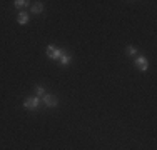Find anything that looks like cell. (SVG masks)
Listing matches in <instances>:
<instances>
[{
    "instance_id": "obj_4",
    "label": "cell",
    "mask_w": 157,
    "mask_h": 150,
    "mask_svg": "<svg viewBox=\"0 0 157 150\" xmlns=\"http://www.w3.org/2000/svg\"><path fill=\"white\" fill-rule=\"evenodd\" d=\"M136 64H137V67H139L142 72H146L147 65H149V64H147V60H146V57H142V55H139V57L136 58Z\"/></svg>"
},
{
    "instance_id": "obj_8",
    "label": "cell",
    "mask_w": 157,
    "mask_h": 150,
    "mask_svg": "<svg viewBox=\"0 0 157 150\" xmlns=\"http://www.w3.org/2000/svg\"><path fill=\"white\" fill-rule=\"evenodd\" d=\"M42 10H43L42 4H34L32 5V14H42Z\"/></svg>"
},
{
    "instance_id": "obj_7",
    "label": "cell",
    "mask_w": 157,
    "mask_h": 150,
    "mask_svg": "<svg viewBox=\"0 0 157 150\" xmlns=\"http://www.w3.org/2000/svg\"><path fill=\"white\" fill-rule=\"evenodd\" d=\"M27 5H29V2H25V0H15L14 2L15 8H24V7H27Z\"/></svg>"
},
{
    "instance_id": "obj_9",
    "label": "cell",
    "mask_w": 157,
    "mask_h": 150,
    "mask_svg": "<svg viewBox=\"0 0 157 150\" xmlns=\"http://www.w3.org/2000/svg\"><path fill=\"white\" fill-rule=\"evenodd\" d=\"M35 93H37V97H40V98H42V97L45 95V89H43V87H37Z\"/></svg>"
},
{
    "instance_id": "obj_5",
    "label": "cell",
    "mask_w": 157,
    "mask_h": 150,
    "mask_svg": "<svg viewBox=\"0 0 157 150\" xmlns=\"http://www.w3.org/2000/svg\"><path fill=\"white\" fill-rule=\"evenodd\" d=\"M18 23H22V25H25V23H29V20H30V17H29V14L27 12H20L18 14Z\"/></svg>"
},
{
    "instance_id": "obj_10",
    "label": "cell",
    "mask_w": 157,
    "mask_h": 150,
    "mask_svg": "<svg viewBox=\"0 0 157 150\" xmlns=\"http://www.w3.org/2000/svg\"><path fill=\"white\" fill-rule=\"evenodd\" d=\"M125 52H127V55H137V50L134 48V47H127Z\"/></svg>"
},
{
    "instance_id": "obj_1",
    "label": "cell",
    "mask_w": 157,
    "mask_h": 150,
    "mask_svg": "<svg viewBox=\"0 0 157 150\" xmlns=\"http://www.w3.org/2000/svg\"><path fill=\"white\" fill-rule=\"evenodd\" d=\"M62 54H64V50L55 48L54 45H49V47H47V57L52 58V60H59V58L62 57Z\"/></svg>"
},
{
    "instance_id": "obj_3",
    "label": "cell",
    "mask_w": 157,
    "mask_h": 150,
    "mask_svg": "<svg viewBox=\"0 0 157 150\" xmlns=\"http://www.w3.org/2000/svg\"><path fill=\"white\" fill-rule=\"evenodd\" d=\"M42 102L45 104V107H57L59 98L55 95H52V93H45V95L42 97Z\"/></svg>"
},
{
    "instance_id": "obj_6",
    "label": "cell",
    "mask_w": 157,
    "mask_h": 150,
    "mask_svg": "<svg viewBox=\"0 0 157 150\" xmlns=\"http://www.w3.org/2000/svg\"><path fill=\"white\" fill-rule=\"evenodd\" d=\"M59 60H60V64H62V65H67V64H70L72 55H70V54H65V52H64V54H62V57L59 58Z\"/></svg>"
},
{
    "instance_id": "obj_2",
    "label": "cell",
    "mask_w": 157,
    "mask_h": 150,
    "mask_svg": "<svg viewBox=\"0 0 157 150\" xmlns=\"http://www.w3.org/2000/svg\"><path fill=\"white\" fill-rule=\"evenodd\" d=\"M39 97H27V98L24 100V107L27 108V110H35L37 107H39Z\"/></svg>"
}]
</instances>
